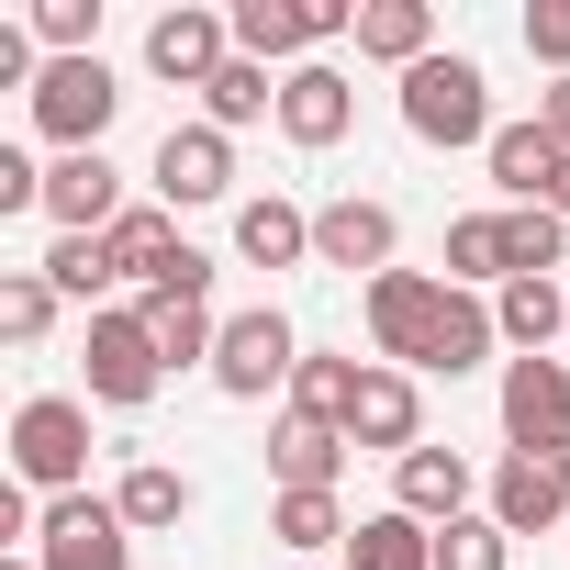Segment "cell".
I'll return each instance as SVG.
<instances>
[{
	"mask_svg": "<svg viewBox=\"0 0 570 570\" xmlns=\"http://www.w3.org/2000/svg\"><path fill=\"white\" fill-rule=\"evenodd\" d=\"M548 213H559V224H570V168H559V202H548Z\"/></svg>",
	"mask_w": 570,
	"mask_h": 570,
	"instance_id": "cell-41",
	"label": "cell"
},
{
	"mask_svg": "<svg viewBox=\"0 0 570 570\" xmlns=\"http://www.w3.org/2000/svg\"><path fill=\"white\" fill-rule=\"evenodd\" d=\"M559 514H570V448L492 470V525H503V537H537V525H559Z\"/></svg>",
	"mask_w": 570,
	"mask_h": 570,
	"instance_id": "cell-14",
	"label": "cell"
},
{
	"mask_svg": "<svg viewBox=\"0 0 570 570\" xmlns=\"http://www.w3.org/2000/svg\"><path fill=\"white\" fill-rule=\"evenodd\" d=\"M459 279H514L503 213H459V224H448V292H459Z\"/></svg>",
	"mask_w": 570,
	"mask_h": 570,
	"instance_id": "cell-28",
	"label": "cell"
},
{
	"mask_svg": "<svg viewBox=\"0 0 570 570\" xmlns=\"http://www.w3.org/2000/svg\"><path fill=\"white\" fill-rule=\"evenodd\" d=\"M347 570H436V525H414V514L392 503V514H370V525L347 537Z\"/></svg>",
	"mask_w": 570,
	"mask_h": 570,
	"instance_id": "cell-25",
	"label": "cell"
},
{
	"mask_svg": "<svg viewBox=\"0 0 570 570\" xmlns=\"http://www.w3.org/2000/svg\"><path fill=\"white\" fill-rule=\"evenodd\" d=\"M358 57H392L414 79L436 57V12H425V0H358Z\"/></svg>",
	"mask_w": 570,
	"mask_h": 570,
	"instance_id": "cell-20",
	"label": "cell"
},
{
	"mask_svg": "<svg viewBox=\"0 0 570 570\" xmlns=\"http://www.w3.org/2000/svg\"><path fill=\"white\" fill-rule=\"evenodd\" d=\"M537 124H548V135H559V146H570V79H559V90H548V101H537Z\"/></svg>",
	"mask_w": 570,
	"mask_h": 570,
	"instance_id": "cell-39",
	"label": "cell"
},
{
	"mask_svg": "<svg viewBox=\"0 0 570 570\" xmlns=\"http://www.w3.org/2000/svg\"><path fill=\"white\" fill-rule=\"evenodd\" d=\"M46 279H57V292H79V303H90V292H112L124 268H112V246H101V235H57V257H46Z\"/></svg>",
	"mask_w": 570,
	"mask_h": 570,
	"instance_id": "cell-35",
	"label": "cell"
},
{
	"mask_svg": "<svg viewBox=\"0 0 570 570\" xmlns=\"http://www.w3.org/2000/svg\"><path fill=\"white\" fill-rule=\"evenodd\" d=\"M492 336H503V325H492V303H470V292H448V325H436V347H425V370H448V381H459V370H481V358H492Z\"/></svg>",
	"mask_w": 570,
	"mask_h": 570,
	"instance_id": "cell-30",
	"label": "cell"
},
{
	"mask_svg": "<svg viewBox=\"0 0 570 570\" xmlns=\"http://www.w3.org/2000/svg\"><path fill=\"white\" fill-rule=\"evenodd\" d=\"M235 257H246V268H303V257H314V213L279 202V190L246 202V213H235Z\"/></svg>",
	"mask_w": 570,
	"mask_h": 570,
	"instance_id": "cell-19",
	"label": "cell"
},
{
	"mask_svg": "<svg viewBox=\"0 0 570 570\" xmlns=\"http://www.w3.org/2000/svg\"><path fill=\"white\" fill-rule=\"evenodd\" d=\"M112 112H124V79H112L101 57H57V68L35 79V124H46V135H57L68 157H101Z\"/></svg>",
	"mask_w": 570,
	"mask_h": 570,
	"instance_id": "cell-3",
	"label": "cell"
},
{
	"mask_svg": "<svg viewBox=\"0 0 570 570\" xmlns=\"http://www.w3.org/2000/svg\"><path fill=\"white\" fill-rule=\"evenodd\" d=\"M481 168H492V190L525 213V202H559V168H570V146H559L548 124H503V135L481 146Z\"/></svg>",
	"mask_w": 570,
	"mask_h": 570,
	"instance_id": "cell-11",
	"label": "cell"
},
{
	"mask_svg": "<svg viewBox=\"0 0 570 570\" xmlns=\"http://www.w3.org/2000/svg\"><path fill=\"white\" fill-rule=\"evenodd\" d=\"M257 112H279V79H268L257 57H235V68L202 90V124H213V135H235V124H257Z\"/></svg>",
	"mask_w": 570,
	"mask_h": 570,
	"instance_id": "cell-29",
	"label": "cell"
},
{
	"mask_svg": "<svg viewBox=\"0 0 570 570\" xmlns=\"http://www.w3.org/2000/svg\"><path fill=\"white\" fill-rule=\"evenodd\" d=\"M35 559H46V570H135V525H124L112 503L68 492V503H46V537H35Z\"/></svg>",
	"mask_w": 570,
	"mask_h": 570,
	"instance_id": "cell-7",
	"label": "cell"
},
{
	"mask_svg": "<svg viewBox=\"0 0 570 570\" xmlns=\"http://www.w3.org/2000/svg\"><path fill=\"white\" fill-rule=\"evenodd\" d=\"M436 570H514V537L492 514H459V525H436Z\"/></svg>",
	"mask_w": 570,
	"mask_h": 570,
	"instance_id": "cell-34",
	"label": "cell"
},
{
	"mask_svg": "<svg viewBox=\"0 0 570 570\" xmlns=\"http://www.w3.org/2000/svg\"><path fill=\"white\" fill-rule=\"evenodd\" d=\"M157 381H168V358H157L146 314H90V403L135 414V403H157Z\"/></svg>",
	"mask_w": 570,
	"mask_h": 570,
	"instance_id": "cell-5",
	"label": "cell"
},
{
	"mask_svg": "<svg viewBox=\"0 0 570 570\" xmlns=\"http://www.w3.org/2000/svg\"><path fill=\"white\" fill-rule=\"evenodd\" d=\"M525 57H548L570 79V0H537V12H525Z\"/></svg>",
	"mask_w": 570,
	"mask_h": 570,
	"instance_id": "cell-37",
	"label": "cell"
},
{
	"mask_svg": "<svg viewBox=\"0 0 570 570\" xmlns=\"http://www.w3.org/2000/svg\"><path fill=\"white\" fill-rule=\"evenodd\" d=\"M12 470H23V492H79V470H90V403H68V392H35L23 414H12Z\"/></svg>",
	"mask_w": 570,
	"mask_h": 570,
	"instance_id": "cell-2",
	"label": "cell"
},
{
	"mask_svg": "<svg viewBox=\"0 0 570 570\" xmlns=\"http://www.w3.org/2000/svg\"><path fill=\"white\" fill-rule=\"evenodd\" d=\"M157 202L179 213V202H224L235 190V135H213V124H168V146H157Z\"/></svg>",
	"mask_w": 570,
	"mask_h": 570,
	"instance_id": "cell-10",
	"label": "cell"
},
{
	"mask_svg": "<svg viewBox=\"0 0 570 570\" xmlns=\"http://www.w3.org/2000/svg\"><path fill=\"white\" fill-rule=\"evenodd\" d=\"M268 537L314 559V548H336V537H358V525L336 514V492H279V503H268Z\"/></svg>",
	"mask_w": 570,
	"mask_h": 570,
	"instance_id": "cell-31",
	"label": "cell"
},
{
	"mask_svg": "<svg viewBox=\"0 0 570 570\" xmlns=\"http://www.w3.org/2000/svg\"><path fill=\"white\" fill-rule=\"evenodd\" d=\"M503 246H514V279H548L559 246H570V224H559L548 202H525V213H503Z\"/></svg>",
	"mask_w": 570,
	"mask_h": 570,
	"instance_id": "cell-33",
	"label": "cell"
},
{
	"mask_svg": "<svg viewBox=\"0 0 570 570\" xmlns=\"http://www.w3.org/2000/svg\"><path fill=\"white\" fill-rule=\"evenodd\" d=\"M303 46H325V12H314V0H235V57L279 68V57H303Z\"/></svg>",
	"mask_w": 570,
	"mask_h": 570,
	"instance_id": "cell-18",
	"label": "cell"
},
{
	"mask_svg": "<svg viewBox=\"0 0 570 570\" xmlns=\"http://www.w3.org/2000/svg\"><path fill=\"white\" fill-rule=\"evenodd\" d=\"M336 459H347V436L336 425H279V448H268V470H279V492H336Z\"/></svg>",
	"mask_w": 570,
	"mask_h": 570,
	"instance_id": "cell-26",
	"label": "cell"
},
{
	"mask_svg": "<svg viewBox=\"0 0 570 570\" xmlns=\"http://www.w3.org/2000/svg\"><path fill=\"white\" fill-rule=\"evenodd\" d=\"M135 314H146V336H157V358H168V370H190V358H213V347H224V325H213V303H202V292H146Z\"/></svg>",
	"mask_w": 570,
	"mask_h": 570,
	"instance_id": "cell-22",
	"label": "cell"
},
{
	"mask_svg": "<svg viewBox=\"0 0 570 570\" xmlns=\"http://www.w3.org/2000/svg\"><path fill=\"white\" fill-rule=\"evenodd\" d=\"M436 325H448V279H425V268H381V279H370V347H381V358L425 370Z\"/></svg>",
	"mask_w": 570,
	"mask_h": 570,
	"instance_id": "cell-4",
	"label": "cell"
},
{
	"mask_svg": "<svg viewBox=\"0 0 570 570\" xmlns=\"http://www.w3.org/2000/svg\"><path fill=\"white\" fill-rule=\"evenodd\" d=\"M46 325H57V279H46V268H12V279H0V336L35 347Z\"/></svg>",
	"mask_w": 570,
	"mask_h": 570,
	"instance_id": "cell-32",
	"label": "cell"
},
{
	"mask_svg": "<svg viewBox=\"0 0 570 570\" xmlns=\"http://www.w3.org/2000/svg\"><path fill=\"white\" fill-rule=\"evenodd\" d=\"M503 436H514V459L570 448V370L559 358H503Z\"/></svg>",
	"mask_w": 570,
	"mask_h": 570,
	"instance_id": "cell-6",
	"label": "cell"
},
{
	"mask_svg": "<svg viewBox=\"0 0 570 570\" xmlns=\"http://www.w3.org/2000/svg\"><path fill=\"white\" fill-rule=\"evenodd\" d=\"M392 246H403L392 202H358V190H347V202H325V213H314V257H325V268H370V279H381V268H392Z\"/></svg>",
	"mask_w": 570,
	"mask_h": 570,
	"instance_id": "cell-13",
	"label": "cell"
},
{
	"mask_svg": "<svg viewBox=\"0 0 570 570\" xmlns=\"http://www.w3.org/2000/svg\"><path fill=\"white\" fill-rule=\"evenodd\" d=\"M46 213H57V235H112L135 202H124L112 157H57V168H46Z\"/></svg>",
	"mask_w": 570,
	"mask_h": 570,
	"instance_id": "cell-12",
	"label": "cell"
},
{
	"mask_svg": "<svg viewBox=\"0 0 570 570\" xmlns=\"http://www.w3.org/2000/svg\"><path fill=\"white\" fill-rule=\"evenodd\" d=\"M101 246H112V268H124V279H146V292H157V279L179 268V246H190V235L168 224V202H135V213H124Z\"/></svg>",
	"mask_w": 570,
	"mask_h": 570,
	"instance_id": "cell-21",
	"label": "cell"
},
{
	"mask_svg": "<svg viewBox=\"0 0 570 570\" xmlns=\"http://www.w3.org/2000/svg\"><path fill=\"white\" fill-rule=\"evenodd\" d=\"M292 370H303V336L279 325L268 303H257V314H235V325H224V347H213V381H224L235 403H257V392H279V381H292Z\"/></svg>",
	"mask_w": 570,
	"mask_h": 570,
	"instance_id": "cell-8",
	"label": "cell"
},
{
	"mask_svg": "<svg viewBox=\"0 0 570 570\" xmlns=\"http://www.w3.org/2000/svg\"><path fill=\"white\" fill-rule=\"evenodd\" d=\"M347 448H381V459H414V448H425V403H414V381H403V370H370V381H358Z\"/></svg>",
	"mask_w": 570,
	"mask_h": 570,
	"instance_id": "cell-15",
	"label": "cell"
},
{
	"mask_svg": "<svg viewBox=\"0 0 570 570\" xmlns=\"http://www.w3.org/2000/svg\"><path fill=\"white\" fill-rule=\"evenodd\" d=\"M90 35H101V0H46L35 12V46H57V57H90Z\"/></svg>",
	"mask_w": 570,
	"mask_h": 570,
	"instance_id": "cell-36",
	"label": "cell"
},
{
	"mask_svg": "<svg viewBox=\"0 0 570 570\" xmlns=\"http://www.w3.org/2000/svg\"><path fill=\"white\" fill-rule=\"evenodd\" d=\"M347 124H358V90H347L336 68H314V57H303L292 79H279V135H292V146H336Z\"/></svg>",
	"mask_w": 570,
	"mask_h": 570,
	"instance_id": "cell-16",
	"label": "cell"
},
{
	"mask_svg": "<svg viewBox=\"0 0 570 570\" xmlns=\"http://www.w3.org/2000/svg\"><path fill=\"white\" fill-rule=\"evenodd\" d=\"M492 325L537 358L548 336H570V292H559V279H503V292H492Z\"/></svg>",
	"mask_w": 570,
	"mask_h": 570,
	"instance_id": "cell-23",
	"label": "cell"
},
{
	"mask_svg": "<svg viewBox=\"0 0 570 570\" xmlns=\"http://www.w3.org/2000/svg\"><path fill=\"white\" fill-rule=\"evenodd\" d=\"M0 570H46V559H35V548H12V559H0Z\"/></svg>",
	"mask_w": 570,
	"mask_h": 570,
	"instance_id": "cell-40",
	"label": "cell"
},
{
	"mask_svg": "<svg viewBox=\"0 0 570 570\" xmlns=\"http://www.w3.org/2000/svg\"><path fill=\"white\" fill-rule=\"evenodd\" d=\"M392 503H403L414 525H459V514H470V459H459V448H414V459H392Z\"/></svg>",
	"mask_w": 570,
	"mask_h": 570,
	"instance_id": "cell-17",
	"label": "cell"
},
{
	"mask_svg": "<svg viewBox=\"0 0 570 570\" xmlns=\"http://www.w3.org/2000/svg\"><path fill=\"white\" fill-rule=\"evenodd\" d=\"M112 514H124L135 537L179 525V514H190V470H168V459H135V470H124V492H112Z\"/></svg>",
	"mask_w": 570,
	"mask_h": 570,
	"instance_id": "cell-24",
	"label": "cell"
},
{
	"mask_svg": "<svg viewBox=\"0 0 570 570\" xmlns=\"http://www.w3.org/2000/svg\"><path fill=\"white\" fill-rule=\"evenodd\" d=\"M403 124H414V146H492L503 124H492V79L470 68V57H425L414 79H403Z\"/></svg>",
	"mask_w": 570,
	"mask_h": 570,
	"instance_id": "cell-1",
	"label": "cell"
},
{
	"mask_svg": "<svg viewBox=\"0 0 570 570\" xmlns=\"http://www.w3.org/2000/svg\"><path fill=\"white\" fill-rule=\"evenodd\" d=\"M224 46H235V12H157V23H146V68L179 79V90H213V79L235 68Z\"/></svg>",
	"mask_w": 570,
	"mask_h": 570,
	"instance_id": "cell-9",
	"label": "cell"
},
{
	"mask_svg": "<svg viewBox=\"0 0 570 570\" xmlns=\"http://www.w3.org/2000/svg\"><path fill=\"white\" fill-rule=\"evenodd\" d=\"M35 202H46V168L23 146H0V213H35Z\"/></svg>",
	"mask_w": 570,
	"mask_h": 570,
	"instance_id": "cell-38",
	"label": "cell"
},
{
	"mask_svg": "<svg viewBox=\"0 0 570 570\" xmlns=\"http://www.w3.org/2000/svg\"><path fill=\"white\" fill-rule=\"evenodd\" d=\"M358 381H370L358 358H303V370H292V414H303V425H336V436H347V414H358Z\"/></svg>",
	"mask_w": 570,
	"mask_h": 570,
	"instance_id": "cell-27",
	"label": "cell"
}]
</instances>
